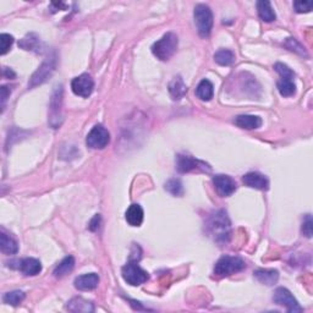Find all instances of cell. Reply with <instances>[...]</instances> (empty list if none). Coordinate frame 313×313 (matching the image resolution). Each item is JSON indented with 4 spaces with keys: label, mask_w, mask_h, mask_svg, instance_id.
I'll return each mask as SVG.
<instances>
[{
    "label": "cell",
    "mask_w": 313,
    "mask_h": 313,
    "mask_svg": "<svg viewBox=\"0 0 313 313\" xmlns=\"http://www.w3.org/2000/svg\"><path fill=\"white\" fill-rule=\"evenodd\" d=\"M4 76L5 77H15V74L13 71H11V70H9L8 68H4Z\"/></svg>",
    "instance_id": "8d00e7d4"
},
{
    "label": "cell",
    "mask_w": 313,
    "mask_h": 313,
    "mask_svg": "<svg viewBox=\"0 0 313 313\" xmlns=\"http://www.w3.org/2000/svg\"><path fill=\"white\" fill-rule=\"evenodd\" d=\"M0 250L5 254H15L19 251V245H17L16 240L8 234L2 233L0 234Z\"/></svg>",
    "instance_id": "44dd1931"
},
{
    "label": "cell",
    "mask_w": 313,
    "mask_h": 313,
    "mask_svg": "<svg viewBox=\"0 0 313 313\" xmlns=\"http://www.w3.org/2000/svg\"><path fill=\"white\" fill-rule=\"evenodd\" d=\"M178 44V36L173 32H168L152 45V53L162 62H166L175 54Z\"/></svg>",
    "instance_id": "7a4b0ae2"
},
{
    "label": "cell",
    "mask_w": 313,
    "mask_h": 313,
    "mask_svg": "<svg viewBox=\"0 0 313 313\" xmlns=\"http://www.w3.org/2000/svg\"><path fill=\"white\" fill-rule=\"evenodd\" d=\"M193 16L198 35L202 38H208L212 32V27H213V14L211 9L203 4L196 5Z\"/></svg>",
    "instance_id": "3957f363"
},
{
    "label": "cell",
    "mask_w": 313,
    "mask_h": 313,
    "mask_svg": "<svg viewBox=\"0 0 313 313\" xmlns=\"http://www.w3.org/2000/svg\"><path fill=\"white\" fill-rule=\"evenodd\" d=\"M99 276L96 273L83 274L75 279V288L81 291H90L98 287Z\"/></svg>",
    "instance_id": "5bb4252c"
},
{
    "label": "cell",
    "mask_w": 313,
    "mask_h": 313,
    "mask_svg": "<svg viewBox=\"0 0 313 313\" xmlns=\"http://www.w3.org/2000/svg\"><path fill=\"white\" fill-rule=\"evenodd\" d=\"M99 224H100V215L99 214H96L94 215V218L92 220H91L90 223V230H92V232H96L97 229L99 227Z\"/></svg>",
    "instance_id": "d590c367"
},
{
    "label": "cell",
    "mask_w": 313,
    "mask_h": 313,
    "mask_svg": "<svg viewBox=\"0 0 313 313\" xmlns=\"http://www.w3.org/2000/svg\"><path fill=\"white\" fill-rule=\"evenodd\" d=\"M214 94V87L209 80H202L200 82V84L196 88V96L198 97L201 100H205L208 102L213 98Z\"/></svg>",
    "instance_id": "cb8c5ba5"
},
{
    "label": "cell",
    "mask_w": 313,
    "mask_h": 313,
    "mask_svg": "<svg viewBox=\"0 0 313 313\" xmlns=\"http://www.w3.org/2000/svg\"><path fill=\"white\" fill-rule=\"evenodd\" d=\"M169 92H170V96L173 97V99L174 100L181 99L182 97L186 94L187 87H186V84L184 83V81H182V78L180 77V76H178V77H175L174 80L170 82Z\"/></svg>",
    "instance_id": "7402d4cb"
},
{
    "label": "cell",
    "mask_w": 313,
    "mask_h": 313,
    "mask_svg": "<svg viewBox=\"0 0 313 313\" xmlns=\"http://www.w3.org/2000/svg\"><path fill=\"white\" fill-rule=\"evenodd\" d=\"M123 278L127 284L132 285V287H138V285L145 284L146 281L150 279V275L142 269L136 262H129L126 266L123 267Z\"/></svg>",
    "instance_id": "5b68a950"
},
{
    "label": "cell",
    "mask_w": 313,
    "mask_h": 313,
    "mask_svg": "<svg viewBox=\"0 0 313 313\" xmlns=\"http://www.w3.org/2000/svg\"><path fill=\"white\" fill-rule=\"evenodd\" d=\"M165 190L169 193H172L173 196L180 197L184 194V187H182L181 181L179 179H172L165 184Z\"/></svg>",
    "instance_id": "f1b7e54d"
},
{
    "label": "cell",
    "mask_w": 313,
    "mask_h": 313,
    "mask_svg": "<svg viewBox=\"0 0 313 313\" xmlns=\"http://www.w3.org/2000/svg\"><path fill=\"white\" fill-rule=\"evenodd\" d=\"M254 276L257 280L264 285H274L279 279V273L275 269H257L254 270Z\"/></svg>",
    "instance_id": "ffe728a7"
},
{
    "label": "cell",
    "mask_w": 313,
    "mask_h": 313,
    "mask_svg": "<svg viewBox=\"0 0 313 313\" xmlns=\"http://www.w3.org/2000/svg\"><path fill=\"white\" fill-rule=\"evenodd\" d=\"M246 268V263L242 258L236 256L221 257L214 267V274L217 276H229L241 272Z\"/></svg>",
    "instance_id": "277c9868"
},
{
    "label": "cell",
    "mask_w": 313,
    "mask_h": 313,
    "mask_svg": "<svg viewBox=\"0 0 313 313\" xmlns=\"http://www.w3.org/2000/svg\"><path fill=\"white\" fill-rule=\"evenodd\" d=\"M242 181L246 186L256 188V190H262L266 191L269 188V180L266 178L263 174H260V173L252 172L247 173L244 178H242Z\"/></svg>",
    "instance_id": "4fadbf2b"
},
{
    "label": "cell",
    "mask_w": 313,
    "mask_h": 313,
    "mask_svg": "<svg viewBox=\"0 0 313 313\" xmlns=\"http://www.w3.org/2000/svg\"><path fill=\"white\" fill-rule=\"evenodd\" d=\"M14 43V37L13 36L8 35V33H2L0 35V53H2V55H4V54H7L9 50H10L11 45Z\"/></svg>",
    "instance_id": "f546056e"
},
{
    "label": "cell",
    "mask_w": 313,
    "mask_h": 313,
    "mask_svg": "<svg viewBox=\"0 0 313 313\" xmlns=\"http://www.w3.org/2000/svg\"><path fill=\"white\" fill-rule=\"evenodd\" d=\"M71 88L72 92H74L76 96L88 98L94 90V81L93 78L91 77V75L82 74L72 80Z\"/></svg>",
    "instance_id": "30bf717a"
},
{
    "label": "cell",
    "mask_w": 313,
    "mask_h": 313,
    "mask_svg": "<svg viewBox=\"0 0 313 313\" xmlns=\"http://www.w3.org/2000/svg\"><path fill=\"white\" fill-rule=\"evenodd\" d=\"M66 308L71 312H83V313H91L94 312V306L91 301H87L82 297H74L68 302Z\"/></svg>",
    "instance_id": "e0dca14e"
},
{
    "label": "cell",
    "mask_w": 313,
    "mask_h": 313,
    "mask_svg": "<svg viewBox=\"0 0 313 313\" xmlns=\"http://www.w3.org/2000/svg\"><path fill=\"white\" fill-rule=\"evenodd\" d=\"M110 142V135L108 130L102 125H96L87 135L86 144L92 150H103Z\"/></svg>",
    "instance_id": "ba28073f"
},
{
    "label": "cell",
    "mask_w": 313,
    "mask_h": 313,
    "mask_svg": "<svg viewBox=\"0 0 313 313\" xmlns=\"http://www.w3.org/2000/svg\"><path fill=\"white\" fill-rule=\"evenodd\" d=\"M0 93H2V108L4 109L8 97L10 96V90H9L7 86H3L0 88Z\"/></svg>",
    "instance_id": "e575fe53"
},
{
    "label": "cell",
    "mask_w": 313,
    "mask_h": 313,
    "mask_svg": "<svg viewBox=\"0 0 313 313\" xmlns=\"http://www.w3.org/2000/svg\"><path fill=\"white\" fill-rule=\"evenodd\" d=\"M234 123H235L236 126L241 127V129L253 130L261 127L262 119L260 117H256V115H239V117L235 118Z\"/></svg>",
    "instance_id": "2e32d148"
},
{
    "label": "cell",
    "mask_w": 313,
    "mask_h": 313,
    "mask_svg": "<svg viewBox=\"0 0 313 313\" xmlns=\"http://www.w3.org/2000/svg\"><path fill=\"white\" fill-rule=\"evenodd\" d=\"M215 63L219 64L220 66H229L232 65L235 60V55L232 50L229 49H220L214 54Z\"/></svg>",
    "instance_id": "4316f807"
},
{
    "label": "cell",
    "mask_w": 313,
    "mask_h": 313,
    "mask_svg": "<svg viewBox=\"0 0 313 313\" xmlns=\"http://www.w3.org/2000/svg\"><path fill=\"white\" fill-rule=\"evenodd\" d=\"M55 68H56V58H55V55L48 56L47 59H45L43 62V64L39 66V69L37 70V71H36L35 74L32 75L31 80H30L29 87L33 88V87L39 86V84L44 83V82L47 81L48 78H49L50 76L54 74V71H55Z\"/></svg>",
    "instance_id": "8992f818"
},
{
    "label": "cell",
    "mask_w": 313,
    "mask_h": 313,
    "mask_svg": "<svg viewBox=\"0 0 313 313\" xmlns=\"http://www.w3.org/2000/svg\"><path fill=\"white\" fill-rule=\"evenodd\" d=\"M257 10H258V16L261 17V20L264 22H273L276 19L275 11L273 10L272 4L268 0H261L257 3Z\"/></svg>",
    "instance_id": "d6986e66"
},
{
    "label": "cell",
    "mask_w": 313,
    "mask_h": 313,
    "mask_svg": "<svg viewBox=\"0 0 313 313\" xmlns=\"http://www.w3.org/2000/svg\"><path fill=\"white\" fill-rule=\"evenodd\" d=\"M213 185L217 190V192L220 194L221 197H229L235 192L238 185H236L235 180L230 178L229 175H215L213 178Z\"/></svg>",
    "instance_id": "7c38bea8"
},
{
    "label": "cell",
    "mask_w": 313,
    "mask_h": 313,
    "mask_svg": "<svg viewBox=\"0 0 313 313\" xmlns=\"http://www.w3.org/2000/svg\"><path fill=\"white\" fill-rule=\"evenodd\" d=\"M176 169L180 173H190L196 169L211 170L208 164L201 162L198 159H194L193 157L187 156V154H179L176 157Z\"/></svg>",
    "instance_id": "8fae6325"
},
{
    "label": "cell",
    "mask_w": 313,
    "mask_h": 313,
    "mask_svg": "<svg viewBox=\"0 0 313 313\" xmlns=\"http://www.w3.org/2000/svg\"><path fill=\"white\" fill-rule=\"evenodd\" d=\"M62 104H63V86L55 87L49 105V124L53 129H58L62 125Z\"/></svg>",
    "instance_id": "52a82bcc"
},
{
    "label": "cell",
    "mask_w": 313,
    "mask_h": 313,
    "mask_svg": "<svg viewBox=\"0 0 313 313\" xmlns=\"http://www.w3.org/2000/svg\"><path fill=\"white\" fill-rule=\"evenodd\" d=\"M19 47H21L25 50H31V51H36V53H39L42 48L41 39H39L38 36L35 35V33H30V35H27L25 38H22L19 42Z\"/></svg>",
    "instance_id": "603a6c76"
},
{
    "label": "cell",
    "mask_w": 313,
    "mask_h": 313,
    "mask_svg": "<svg viewBox=\"0 0 313 313\" xmlns=\"http://www.w3.org/2000/svg\"><path fill=\"white\" fill-rule=\"evenodd\" d=\"M19 269L22 274L27 276H35L42 272V264L36 258H25L19 262Z\"/></svg>",
    "instance_id": "9a60e30c"
},
{
    "label": "cell",
    "mask_w": 313,
    "mask_h": 313,
    "mask_svg": "<svg viewBox=\"0 0 313 313\" xmlns=\"http://www.w3.org/2000/svg\"><path fill=\"white\" fill-rule=\"evenodd\" d=\"M126 221L130 224L131 226H139L144 221V209L139 205H136L133 203L127 208L126 213H125Z\"/></svg>",
    "instance_id": "ac0fdd59"
},
{
    "label": "cell",
    "mask_w": 313,
    "mask_h": 313,
    "mask_svg": "<svg viewBox=\"0 0 313 313\" xmlns=\"http://www.w3.org/2000/svg\"><path fill=\"white\" fill-rule=\"evenodd\" d=\"M274 69L275 71L280 75V77H295L293 70L289 68L288 65H285V64L276 63L274 65Z\"/></svg>",
    "instance_id": "1f68e13d"
},
{
    "label": "cell",
    "mask_w": 313,
    "mask_h": 313,
    "mask_svg": "<svg viewBox=\"0 0 313 313\" xmlns=\"http://www.w3.org/2000/svg\"><path fill=\"white\" fill-rule=\"evenodd\" d=\"M279 93L282 97H291L296 92V86H295L294 77H281L276 83Z\"/></svg>",
    "instance_id": "484cf974"
},
{
    "label": "cell",
    "mask_w": 313,
    "mask_h": 313,
    "mask_svg": "<svg viewBox=\"0 0 313 313\" xmlns=\"http://www.w3.org/2000/svg\"><path fill=\"white\" fill-rule=\"evenodd\" d=\"M302 234L306 238H312V217L311 214H307L305 220L302 223Z\"/></svg>",
    "instance_id": "836d02e7"
},
{
    "label": "cell",
    "mask_w": 313,
    "mask_h": 313,
    "mask_svg": "<svg viewBox=\"0 0 313 313\" xmlns=\"http://www.w3.org/2000/svg\"><path fill=\"white\" fill-rule=\"evenodd\" d=\"M75 267V258L72 256L65 257L64 260L56 266V268L54 269V276L55 278H64L65 275H68L69 273L72 272Z\"/></svg>",
    "instance_id": "d4e9b609"
},
{
    "label": "cell",
    "mask_w": 313,
    "mask_h": 313,
    "mask_svg": "<svg viewBox=\"0 0 313 313\" xmlns=\"http://www.w3.org/2000/svg\"><path fill=\"white\" fill-rule=\"evenodd\" d=\"M208 230L211 235L214 236L217 241L226 242L230 234V220L227 218L226 212L218 211L209 217Z\"/></svg>",
    "instance_id": "6da1fadb"
},
{
    "label": "cell",
    "mask_w": 313,
    "mask_h": 313,
    "mask_svg": "<svg viewBox=\"0 0 313 313\" xmlns=\"http://www.w3.org/2000/svg\"><path fill=\"white\" fill-rule=\"evenodd\" d=\"M285 47H287L288 49H290L291 51H295V53L300 54V55L307 56L305 48H303L295 38H288L287 42H285Z\"/></svg>",
    "instance_id": "4dcf8cb0"
},
{
    "label": "cell",
    "mask_w": 313,
    "mask_h": 313,
    "mask_svg": "<svg viewBox=\"0 0 313 313\" xmlns=\"http://www.w3.org/2000/svg\"><path fill=\"white\" fill-rule=\"evenodd\" d=\"M273 301L276 305L284 306L289 312L295 313V312H302V307L299 305L296 299L293 296V294L285 288H278L275 290L274 296H273Z\"/></svg>",
    "instance_id": "9c48e42d"
},
{
    "label": "cell",
    "mask_w": 313,
    "mask_h": 313,
    "mask_svg": "<svg viewBox=\"0 0 313 313\" xmlns=\"http://www.w3.org/2000/svg\"><path fill=\"white\" fill-rule=\"evenodd\" d=\"M25 296L26 295L23 291L15 290V291H10V293L5 294L4 297H3V300H4V302L8 303V305L17 306V305H20L23 300H25Z\"/></svg>",
    "instance_id": "83f0119b"
},
{
    "label": "cell",
    "mask_w": 313,
    "mask_h": 313,
    "mask_svg": "<svg viewBox=\"0 0 313 313\" xmlns=\"http://www.w3.org/2000/svg\"><path fill=\"white\" fill-rule=\"evenodd\" d=\"M294 8L296 10V13L303 14V13H309L313 8L312 2H295Z\"/></svg>",
    "instance_id": "d6a6232c"
}]
</instances>
